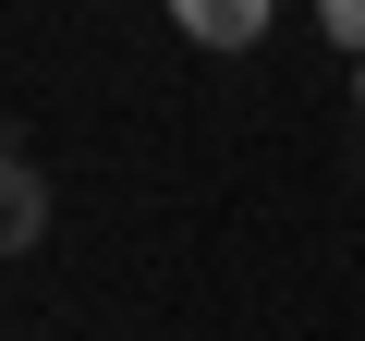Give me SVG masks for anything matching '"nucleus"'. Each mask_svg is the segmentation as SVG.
I'll return each instance as SVG.
<instances>
[{"label":"nucleus","mask_w":365,"mask_h":341,"mask_svg":"<svg viewBox=\"0 0 365 341\" xmlns=\"http://www.w3.org/2000/svg\"><path fill=\"white\" fill-rule=\"evenodd\" d=\"M170 25L195 49H256L268 37V0H170Z\"/></svg>","instance_id":"1"},{"label":"nucleus","mask_w":365,"mask_h":341,"mask_svg":"<svg viewBox=\"0 0 365 341\" xmlns=\"http://www.w3.org/2000/svg\"><path fill=\"white\" fill-rule=\"evenodd\" d=\"M0 244H13V256H37V244H49V170H37V158L0 170Z\"/></svg>","instance_id":"2"},{"label":"nucleus","mask_w":365,"mask_h":341,"mask_svg":"<svg viewBox=\"0 0 365 341\" xmlns=\"http://www.w3.org/2000/svg\"><path fill=\"white\" fill-rule=\"evenodd\" d=\"M317 25H329V49H353V61H365V0H329Z\"/></svg>","instance_id":"3"}]
</instances>
